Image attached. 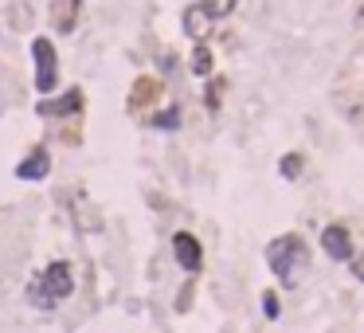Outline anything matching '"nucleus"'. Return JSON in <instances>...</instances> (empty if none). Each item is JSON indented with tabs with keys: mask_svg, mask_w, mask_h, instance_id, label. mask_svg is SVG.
<instances>
[{
	"mask_svg": "<svg viewBox=\"0 0 364 333\" xmlns=\"http://www.w3.org/2000/svg\"><path fill=\"white\" fill-rule=\"evenodd\" d=\"M188 67H192V75L196 78H208L212 75V52H208V43H196V52H192V63H188Z\"/></svg>",
	"mask_w": 364,
	"mask_h": 333,
	"instance_id": "obj_11",
	"label": "nucleus"
},
{
	"mask_svg": "<svg viewBox=\"0 0 364 333\" xmlns=\"http://www.w3.org/2000/svg\"><path fill=\"white\" fill-rule=\"evenodd\" d=\"M302 169H305V157L302 153H286V157H282V165H278V173L286 180H298V177H302Z\"/></svg>",
	"mask_w": 364,
	"mask_h": 333,
	"instance_id": "obj_15",
	"label": "nucleus"
},
{
	"mask_svg": "<svg viewBox=\"0 0 364 333\" xmlns=\"http://www.w3.org/2000/svg\"><path fill=\"white\" fill-rule=\"evenodd\" d=\"M208 24H212V20L204 16V8H200V4L184 8V32L192 35V40H200V43H204V35H208Z\"/></svg>",
	"mask_w": 364,
	"mask_h": 333,
	"instance_id": "obj_10",
	"label": "nucleus"
},
{
	"mask_svg": "<svg viewBox=\"0 0 364 333\" xmlns=\"http://www.w3.org/2000/svg\"><path fill=\"white\" fill-rule=\"evenodd\" d=\"M348 267H353V274L364 282V251H360V255H353V259H348Z\"/></svg>",
	"mask_w": 364,
	"mask_h": 333,
	"instance_id": "obj_18",
	"label": "nucleus"
},
{
	"mask_svg": "<svg viewBox=\"0 0 364 333\" xmlns=\"http://www.w3.org/2000/svg\"><path fill=\"white\" fill-rule=\"evenodd\" d=\"M322 251L333 263H348V259H353V235H348L345 223H329V228L322 231Z\"/></svg>",
	"mask_w": 364,
	"mask_h": 333,
	"instance_id": "obj_6",
	"label": "nucleus"
},
{
	"mask_svg": "<svg viewBox=\"0 0 364 333\" xmlns=\"http://www.w3.org/2000/svg\"><path fill=\"white\" fill-rule=\"evenodd\" d=\"M161 98V78H153V75H141L134 83V90H129V110H141V106H153Z\"/></svg>",
	"mask_w": 364,
	"mask_h": 333,
	"instance_id": "obj_8",
	"label": "nucleus"
},
{
	"mask_svg": "<svg viewBox=\"0 0 364 333\" xmlns=\"http://www.w3.org/2000/svg\"><path fill=\"white\" fill-rule=\"evenodd\" d=\"M188 302H192V282H188L184 291H180V298H177V310H188Z\"/></svg>",
	"mask_w": 364,
	"mask_h": 333,
	"instance_id": "obj_19",
	"label": "nucleus"
},
{
	"mask_svg": "<svg viewBox=\"0 0 364 333\" xmlns=\"http://www.w3.org/2000/svg\"><path fill=\"white\" fill-rule=\"evenodd\" d=\"M153 129H177L180 126V106H165V110H157L149 118Z\"/></svg>",
	"mask_w": 364,
	"mask_h": 333,
	"instance_id": "obj_13",
	"label": "nucleus"
},
{
	"mask_svg": "<svg viewBox=\"0 0 364 333\" xmlns=\"http://www.w3.org/2000/svg\"><path fill=\"white\" fill-rule=\"evenodd\" d=\"M172 255H177L180 271H188V274H196L204 267V247L192 231H177V235H172Z\"/></svg>",
	"mask_w": 364,
	"mask_h": 333,
	"instance_id": "obj_4",
	"label": "nucleus"
},
{
	"mask_svg": "<svg viewBox=\"0 0 364 333\" xmlns=\"http://www.w3.org/2000/svg\"><path fill=\"white\" fill-rule=\"evenodd\" d=\"M51 173V157H47V149H35V153H28L24 161L16 165V177L20 180H43Z\"/></svg>",
	"mask_w": 364,
	"mask_h": 333,
	"instance_id": "obj_9",
	"label": "nucleus"
},
{
	"mask_svg": "<svg viewBox=\"0 0 364 333\" xmlns=\"http://www.w3.org/2000/svg\"><path fill=\"white\" fill-rule=\"evenodd\" d=\"M356 24H364V4H356Z\"/></svg>",
	"mask_w": 364,
	"mask_h": 333,
	"instance_id": "obj_20",
	"label": "nucleus"
},
{
	"mask_svg": "<svg viewBox=\"0 0 364 333\" xmlns=\"http://www.w3.org/2000/svg\"><path fill=\"white\" fill-rule=\"evenodd\" d=\"M235 4L239 0H200V8L208 20H228L231 12H235Z\"/></svg>",
	"mask_w": 364,
	"mask_h": 333,
	"instance_id": "obj_12",
	"label": "nucleus"
},
{
	"mask_svg": "<svg viewBox=\"0 0 364 333\" xmlns=\"http://www.w3.org/2000/svg\"><path fill=\"white\" fill-rule=\"evenodd\" d=\"M266 263H271L274 279H278L282 286H294L298 267H305V240H302V235H294V231L271 240V243H266Z\"/></svg>",
	"mask_w": 364,
	"mask_h": 333,
	"instance_id": "obj_1",
	"label": "nucleus"
},
{
	"mask_svg": "<svg viewBox=\"0 0 364 333\" xmlns=\"http://www.w3.org/2000/svg\"><path fill=\"white\" fill-rule=\"evenodd\" d=\"M223 90H228V83H223V78H212V83H208V90H204V106H208V110H220V103H223Z\"/></svg>",
	"mask_w": 364,
	"mask_h": 333,
	"instance_id": "obj_14",
	"label": "nucleus"
},
{
	"mask_svg": "<svg viewBox=\"0 0 364 333\" xmlns=\"http://www.w3.org/2000/svg\"><path fill=\"white\" fill-rule=\"evenodd\" d=\"M28 302H32V306H40V310H55V306H51V298H47V291H43V282H40V279H32V282H28Z\"/></svg>",
	"mask_w": 364,
	"mask_h": 333,
	"instance_id": "obj_16",
	"label": "nucleus"
},
{
	"mask_svg": "<svg viewBox=\"0 0 364 333\" xmlns=\"http://www.w3.org/2000/svg\"><path fill=\"white\" fill-rule=\"evenodd\" d=\"M78 110H83V90H78V86H71L59 98H40V103H35V114H40V118H71V114H78Z\"/></svg>",
	"mask_w": 364,
	"mask_h": 333,
	"instance_id": "obj_5",
	"label": "nucleus"
},
{
	"mask_svg": "<svg viewBox=\"0 0 364 333\" xmlns=\"http://www.w3.org/2000/svg\"><path fill=\"white\" fill-rule=\"evenodd\" d=\"M263 314L271 317V322L282 314V306H278V294H274V291H266V294H263Z\"/></svg>",
	"mask_w": 364,
	"mask_h": 333,
	"instance_id": "obj_17",
	"label": "nucleus"
},
{
	"mask_svg": "<svg viewBox=\"0 0 364 333\" xmlns=\"http://www.w3.org/2000/svg\"><path fill=\"white\" fill-rule=\"evenodd\" d=\"M40 282H43V291H47L51 306H59L63 298H71V294H75V271H71L67 259H55V263H47V271L40 274Z\"/></svg>",
	"mask_w": 364,
	"mask_h": 333,
	"instance_id": "obj_3",
	"label": "nucleus"
},
{
	"mask_svg": "<svg viewBox=\"0 0 364 333\" xmlns=\"http://www.w3.org/2000/svg\"><path fill=\"white\" fill-rule=\"evenodd\" d=\"M32 59H35V90L51 94L59 86V52L47 35H35L32 40Z\"/></svg>",
	"mask_w": 364,
	"mask_h": 333,
	"instance_id": "obj_2",
	"label": "nucleus"
},
{
	"mask_svg": "<svg viewBox=\"0 0 364 333\" xmlns=\"http://www.w3.org/2000/svg\"><path fill=\"white\" fill-rule=\"evenodd\" d=\"M78 12H83V0H51V28L71 35L78 24Z\"/></svg>",
	"mask_w": 364,
	"mask_h": 333,
	"instance_id": "obj_7",
	"label": "nucleus"
}]
</instances>
